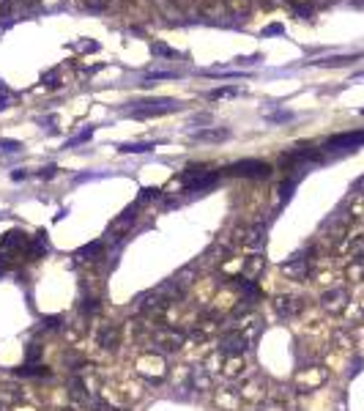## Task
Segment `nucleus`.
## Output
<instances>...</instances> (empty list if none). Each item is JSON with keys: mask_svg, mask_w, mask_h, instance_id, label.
<instances>
[{"mask_svg": "<svg viewBox=\"0 0 364 411\" xmlns=\"http://www.w3.org/2000/svg\"><path fill=\"white\" fill-rule=\"evenodd\" d=\"M170 305H173V296L161 285L143 293V296H137V313L143 315V318H161V315L170 310Z\"/></svg>", "mask_w": 364, "mask_h": 411, "instance_id": "f257e3e1", "label": "nucleus"}, {"mask_svg": "<svg viewBox=\"0 0 364 411\" xmlns=\"http://www.w3.org/2000/svg\"><path fill=\"white\" fill-rule=\"evenodd\" d=\"M186 346V334L181 329H173V326H165V329H153L151 332V348L156 354H175Z\"/></svg>", "mask_w": 364, "mask_h": 411, "instance_id": "f03ea898", "label": "nucleus"}, {"mask_svg": "<svg viewBox=\"0 0 364 411\" xmlns=\"http://www.w3.org/2000/svg\"><path fill=\"white\" fill-rule=\"evenodd\" d=\"M238 397L244 403H252V406H258V403H266L268 397H271V389H268V379L260 373H252V376H244V381H241L238 387Z\"/></svg>", "mask_w": 364, "mask_h": 411, "instance_id": "7ed1b4c3", "label": "nucleus"}, {"mask_svg": "<svg viewBox=\"0 0 364 411\" xmlns=\"http://www.w3.org/2000/svg\"><path fill=\"white\" fill-rule=\"evenodd\" d=\"M227 176H238V178H268L271 176V165L263 159H238L233 165L225 167Z\"/></svg>", "mask_w": 364, "mask_h": 411, "instance_id": "20e7f679", "label": "nucleus"}, {"mask_svg": "<svg viewBox=\"0 0 364 411\" xmlns=\"http://www.w3.org/2000/svg\"><path fill=\"white\" fill-rule=\"evenodd\" d=\"M181 110V102L173 99H159V102H137V107H132L129 116L134 118H156V116H167V113Z\"/></svg>", "mask_w": 364, "mask_h": 411, "instance_id": "39448f33", "label": "nucleus"}, {"mask_svg": "<svg viewBox=\"0 0 364 411\" xmlns=\"http://www.w3.org/2000/svg\"><path fill=\"white\" fill-rule=\"evenodd\" d=\"M326 379H329L326 367L312 365V367L299 370V376H296V387H299L301 392H315L318 387H323V384H326Z\"/></svg>", "mask_w": 364, "mask_h": 411, "instance_id": "423d86ee", "label": "nucleus"}, {"mask_svg": "<svg viewBox=\"0 0 364 411\" xmlns=\"http://www.w3.org/2000/svg\"><path fill=\"white\" fill-rule=\"evenodd\" d=\"M309 272H312V258H307V255H301V252L282 264V274L296 280V282H304L309 277Z\"/></svg>", "mask_w": 364, "mask_h": 411, "instance_id": "0eeeda50", "label": "nucleus"}, {"mask_svg": "<svg viewBox=\"0 0 364 411\" xmlns=\"http://www.w3.org/2000/svg\"><path fill=\"white\" fill-rule=\"evenodd\" d=\"M28 244H30V236L25 231H9L0 239V252L3 255H19V252L28 250Z\"/></svg>", "mask_w": 364, "mask_h": 411, "instance_id": "6e6552de", "label": "nucleus"}, {"mask_svg": "<svg viewBox=\"0 0 364 411\" xmlns=\"http://www.w3.org/2000/svg\"><path fill=\"white\" fill-rule=\"evenodd\" d=\"M320 305L326 313H334V315H340V313H345L348 305H350V296L345 288H332V291H326L323 293V299H320Z\"/></svg>", "mask_w": 364, "mask_h": 411, "instance_id": "1a4fd4ad", "label": "nucleus"}, {"mask_svg": "<svg viewBox=\"0 0 364 411\" xmlns=\"http://www.w3.org/2000/svg\"><path fill=\"white\" fill-rule=\"evenodd\" d=\"M364 145V132H348V134H334L326 143L329 151H353V148Z\"/></svg>", "mask_w": 364, "mask_h": 411, "instance_id": "9d476101", "label": "nucleus"}, {"mask_svg": "<svg viewBox=\"0 0 364 411\" xmlns=\"http://www.w3.org/2000/svg\"><path fill=\"white\" fill-rule=\"evenodd\" d=\"M249 346H252V340H249L247 338V334L244 332H241V329L238 326H235L233 329V332L230 334H227V338L225 340H222V346H219V351H225V354H244L247 351V348Z\"/></svg>", "mask_w": 364, "mask_h": 411, "instance_id": "9b49d317", "label": "nucleus"}, {"mask_svg": "<svg viewBox=\"0 0 364 411\" xmlns=\"http://www.w3.org/2000/svg\"><path fill=\"white\" fill-rule=\"evenodd\" d=\"M274 307H277V313L282 315V318H293V315H299L307 305H304V299H299V296L285 293V296H277V299H274Z\"/></svg>", "mask_w": 364, "mask_h": 411, "instance_id": "f8f14e48", "label": "nucleus"}, {"mask_svg": "<svg viewBox=\"0 0 364 411\" xmlns=\"http://www.w3.org/2000/svg\"><path fill=\"white\" fill-rule=\"evenodd\" d=\"M153 3V9H156V14L159 17H165L167 22H184L186 19V14H184V9H181L178 3H175V0H151Z\"/></svg>", "mask_w": 364, "mask_h": 411, "instance_id": "ddd939ff", "label": "nucleus"}, {"mask_svg": "<svg viewBox=\"0 0 364 411\" xmlns=\"http://www.w3.org/2000/svg\"><path fill=\"white\" fill-rule=\"evenodd\" d=\"M137 203H134L132 208H126V211L124 214H120V217L115 219V222H112V225H110V233H107V236H110V241H120V239H124V236H120V233H124L126 231V228H132V222L134 219H137Z\"/></svg>", "mask_w": 364, "mask_h": 411, "instance_id": "4468645a", "label": "nucleus"}, {"mask_svg": "<svg viewBox=\"0 0 364 411\" xmlns=\"http://www.w3.org/2000/svg\"><path fill=\"white\" fill-rule=\"evenodd\" d=\"M222 376L225 379H244L247 376V365H244V356L241 354H225V362H222Z\"/></svg>", "mask_w": 364, "mask_h": 411, "instance_id": "2eb2a0df", "label": "nucleus"}, {"mask_svg": "<svg viewBox=\"0 0 364 411\" xmlns=\"http://www.w3.org/2000/svg\"><path fill=\"white\" fill-rule=\"evenodd\" d=\"M118 334H120V332H118V326L107 321V323H102V326H99V332H96V343H99L102 348H115V346H118Z\"/></svg>", "mask_w": 364, "mask_h": 411, "instance_id": "dca6fc26", "label": "nucleus"}, {"mask_svg": "<svg viewBox=\"0 0 364 411\" xmlns=\"http://www.w3.org/2000/svg\"><path fill=\"white\" fill-rule=\"evenodd\" d=\"M189 387L194 389V392H208L211 389V373H208L206 367H192L189 370Z\"/></svg>", "mask_w": 364, "mask_h": 411, "instance_id": "f3484780", "label": "nucleus"}, {"mask_svg": "<svg viewBox=\"0 0 364 411\" xmlns=\"http://www.w3.org/2000/svg\"><path fill=\"white\" fill-rule=\"evenodd\" d=\"M44 252H47V233L38 231L36 236H30V244H28V250H25V258H28V260H38Z\"/></svg>", "mask_w": 364, "mask_h": 411, "instance_id": "a211bd4d", "label": "nucleus"}, {"mask_svg": "<svg viewBox=\"0 0 364 411\" xmlns=\"http://www.w3.org/2000/svg\"><path fill=\"white\" fill-rule=\"evenodd\" d=\"M219 181V173H203V176L192 178L189 184H186V192H203V190H211L214 184Z\"/></svg>", "mask_w": 364, "mask_h": 411, "instance_id": "6ab92c4d", "label": "nucleus"}, {"mask_svg": "<svg viewBox=\"0 0 364 411\" xmlns=\"http://www.w3.org/2000/svg\"><path fill=\"white\" fill-rule=\"evenodd\" d=\"M197 143H222V140L230 137V129H200L192 134Z\"/></svg>", "mask_w": 364, "mask_h": 411, "instance_id": "aec40b11", "label": "nucleus"}, {"mask_svg": "<svg viewBox=\"0 0 364 411\" xmlns=\"http://www.w3.org/2000/svg\"><path fill=\"white\" fill-rule=\"evenodd\" d=\"M222 6H225L227 14H233L238 19H244L252 11V0H222Z\"/></svg>", "mask_w": 364, "mask_h": 411, "instance_id": "412c9836", "label": "nucleus"}, {"mask_svg": "<svg viewBox=\"0 0 364 411\" xmlns=\"http://www.w3.org/2000/svg\"><path fill=\"white\" fill-rule=\"evenodd\" d=\"M263 266H266V258L263 255H258V252H252L249 258H244V277H258V274L263 272Z\"/></svg>", "mask_w": 364, "mask_h": 411, "instance_id": "4be33fe9", "label": "nucleus"}, {"mask_svg": "<svg viewBox=\"0 0 364 411\" xmlns=\"http://www.w3.org/2000/svg\"><path fill=\"white\" fill-rule=\"evenodd\" d=\"M238 389H233V387H225V389H217V403L222 408H235L238 406Z\"/></svg>", "mask_w": 364, "mask_h": 411, "instance_id": "5701e85b", "label": "nucleus"}, {"mask_svg": "<svg viewBox=\"0 0 364 411\" xmlns=\"http://www.w3.org/2000/svg\"><path fill=\"white\" fill-rule=\"evenodd\" d=\"M104 250V241H91L88 247H83V250H77V260H96V255H102Z\"/></svg>", "mask_w": 364, "mask_h": 411, "instance_id": "b1692460", "label": "nucleus"}, {"mask_svg": "<svg viewBox=\"0 0 364 411\" xmlns=\"http://www.w3.org/2000/svg\"><path fill=\"white\" fill-rule=\"evenodd\" d=\"M345 277L353 280V282L364 280V255H361V258H353V260H350L348 269H345Z\"/></svg>", "mask_w": 364, "mask_h": 411, "instance_id": "393cba45", "label": "nucleus"}, {"mask_svg": "<svg viewBox=\"0 0 364 411\" xmlns=\"http://www.w3.org/2000/svg\"><path fill=\"white\" fill-rule=\"evenodd\" d=\"M17 376H22V379H33V376H50V367L44 365H25V367H17Z\"/></svg>", "mask_w": 364, "mask_h": 411, "instance_id": "a878e982", "label": "nucleus"}, {"mask_svg": "<svg viewBox=\"0 0 364 411\" xmlns=\"http://www.w3.org/2000/svg\"><path fill=\"white\" fill-rule=\"evenodd\" d=\"M348 214L350 219H364V195H356L353 203L348 206Z\"/></svg>", "mask_w": 364, "mask_h": 411, "instance_id": "bb28decb", "label": "nucleus"}, {"mask_svg": "<svg viewBox=\"0 0 364 411\" xmlns=\"http://www.w3.org/2000/svg\"><path fill=\"white\" fill-rule=\"evenodd\" d=\"M296 181H299V178H285V181H282V184H279V200H282V203H288V200H291V195H293V190H296Z\"/></svg>", "mask_w": 364, "mask_h": 411, "instance_id": "cd10ccee", "label": "nucleus"}, {"mask_svg": "<svg viewBox=\"0 0 364 411\" xmlns=\"http://www.w3.org/2000/svg\"><path fill=\"white\" fill-rule=\"evenodd\" d=\"M124 154H145V151H153V143H126L120 145Z\"/></svg>", "mask_w": 364, "mask_h": 411, "instance_id": "c85d7f7f", "label": "nucleus"}, {"mask_svg": "<svg viewBox=\"0 0 364 411\" xmlns=\"http://www.w3.org/2000/svg\"><path fill=\"white\" fill-rule=\"evenodd\" d=\"M151 52L165 55V58H178V50H173V47H167V44H161V42H153L151 44Z\"/></svg>", "mask_w": 364, "mask_h": 411, "instance_id": "c756f323", "label": "nucleus"}, {"mask_svg": "<svg viewBox=\"0 0 364 411\" xmlns=\"http://www.w3.org/2000/svg\"><path fill=\"white\" fill-rule=\"evenodd\" d=\"M260 411H288V403H282L279 397H268L266 403H260Z\"/></svg>", "mask_w": 364, "mask_h": 411, "instance_id": "7c9ffc66", "label": "nucleus"}, {"mask_svg": "<svg viewBox=\"0 0 364 411\" xmlns=\"http://www.w3.org/2000/svg\"><path fill=\"white\" fill-rule=\"evenodd\" d=\"M38 356H42V346H38V343H28V351H25V359H28V365H36Z\"/></svg>", "mask_w": 364, "mask_h": 411, "instance_id": "2f4dec72", "label": "nucleus"}, {"mask_svg": "<svg viewBox=\"0 0 364 411\" xmlns=\"http://www.w3.org/2000/svg\"><path fill=\"white\" fill-rule=\"evenodd\" d=\"M227 96H238V88H217V91H211L208 93V99H227Z\"/></svg>", "mask_w": 364, "mask_h": 411, "instance_id": "473e14b6", "label": "nucleus"}, {"mask_svg": "<svg viewBox=\"0 0 364 411\" xmlns=\"http://www.w3.org/2000/svg\"><path fill=\"white\" fill-rule=\"evenodd\" d=\"M156 198H161L159 186H145V190L140 192V203H145V200H156Z\"/></svg>", "mask_w": 364, "mask_h": 411, "instance_id": "72a5a7b5", "label": "nucleus"}, {"mask_svg": "<svg viewBox=\"0 0 364 411\" xmlns=\"http://www.w3.org/2000/svg\"><path fill=\"white\" fill-rule=\"evenodd\" d=\"M173 77H178V74L175 71H151V74H145V85L153 83V80H173Z\"/></svg>", "mask_w": 364, "mask_h": 411, "instance_id": "f704fd0d", "label": "nucleus"}, {"mask_svg": "<svg viewBox=\"0 0 364 411\" xmlns=\"http://www.w3.org/2000/svg\"><path fill=\"white\" fill-rule=\"evenodd\" d=\"M79 310H83L85 315H93V313L102 310V302H99V299H88V302H83V307H79Z\"/></svg>", "mask_w": 364, "mask_h": 411, "instance_id": "c9c22d12", "label": "nucleus"}, {"mask_svg": "<svg viewBox=\"0 0 364 411\" xmlns=\"http://www.w3.org/2000/svg\"><path fill=\"white\" fill-rule=\"evenodd\" d=\"M110 3H112V0H83V6H85V9H91V11H104Z\"/></svg>", "mask_w": 364, "mask_h": 411, "instance_id": "e433bc0d", "label": "nucleus"}, {"mask_svg": "<svg viewBox=\"0 0 364 411\" xmlns=\"http://www.w3.org/2000/svg\"><path fill=\"white\" fill-rule=\"evenodd\" d=\"M203 14L206 17H222V6L219 3H206L203 6Z\"/></svg>", "mask_w": 364, "mask_h": 411, "instance_id": "4c0bfd02", "label": "nucleus"}, {"mask_svg": "<svg viewBox=\"0 0 364 411\" xmlns=\"http://www.w3.org/2000/svg\"><path fill=\"white\" fill-rule=\"evenodd\" d=\"M42 83H47V85H50V88H55V85H60V83H58V69H52V71H44Z\"/></svg>", "mask_w": 364, "mask_h": 411, "instance_id": "58836bf2", "label": "nucleus"}, {"mask_svg": "<svg viewBox=\"0 0 364 411\" xmlns=\"http://www.w3.org/2000/svg\"><path fill=\"white\" fill-rule=\"evenodd\" d=\"M0 148H3V151H19L22 143H17V140H0Z\"/></svg>", "mask_w": 364, "mask_h": 411, "instance_id": "ea45409f", "label": "nucleus"}, {"mask_svg": "<svg viewBox=\"0 0 364 411\" xmlns=\"http://www.w3.org/2000/svg\"><path fill=\"white\" fill-rule=\"evenodd\" d=\"M55 173H58V167L50 165V167H44V170H38V178H52Z\"/></svg>", "mask_w": 364, "mask_h": 411, "instance_id": "a19ab883", "label": "nucleus"}, {"mask_svg": "<svg viewBox=\"0 0 364 411\" xmlns=\"http://www.w3.org/2000/svg\"><path fill=\"white\" fill-rule=\"evenodd\" d=\"M79 50H83V52H96L99 44L96 42H83V44H79Z\"/></svg>", "mask_w": 364, "mask_h": 411, "instance_id": "79ce46f5", "label": "nucleus"}, {"mask_svg": "<svg viewBox=\"0 0 364 411\" xmlns=\"http://www.w3.org/2000/svg\"><path fill=\"white\" fill-rule=\"evenodd\" d=\"M285 28H282V25H268L266 28V36H274V33H282Z\"/></svg>", "mask_w": 364, "mask_h": 411, "instance_id": "37998d69", "label": "nucleus"}, {"mask_svg": "<svg viewBox=\"0 0 364 411\" xmlns=\"http://www.w3.org/2000/svg\"><path fill=\"white\" fill-rule=\"evenodd\" d=\"M288 118H293L291 113H277V116H271V121H288Z\"/></svg>", "mask_w": 364, "mask_h": 411, "instance_id": "c03bdc74", "label": "nucleus"}, {"mask_svg": "<svg viewBox=\"0 0 364 411\" xmlns=\"http://www.w3.org/2000/svg\"><path fill=\"white\" fill-rule=\"evenodd\" d=\"M25 176H28V173H25V170H14V173H11V178H14V181H19V178H25Z\"/></svg>", "mask_w": 364, "mask_h": 411, "instance_id": "a18cd8bd", "label": "nucleus"}, {"mask_svg": "<svg viewBox=\"0 0 364 411\" xmlns=\"http://www.w3.org/2000/svg\"><path fill=\"white\" fill-rule=\"evenodd\" d=\"M6 260H9V258H6V255H3V252H0V274H3V272H6Z\"/></svg>", "mask_w": 364, "mask_h": 411, "instance_id": "49530a36", "label": "nucleus"}, {"mask_svg": "<svg viewBox=\"0 0 364 411\" xmlns=\"http://www.w3.org/2000/svg\"><path fill=\"white\" fill-rule=\"evenodd\" d=\"M309 3H312V6H329L332 0H309Z\"/></svg>", "mask_w": 364, "mask_h": 411, "instance_id": "de8ad7c7", "label": "nucleus"}, {"mask_svg": "<svg viewBox=\"0 0 364 411\" xmlns=\"http://www.w3.org/2000/svg\"><path fill=\"white\" fill-rule=\"evenodd\" d=\"M107 411H129V408H107Z\"/></svg>", "mask_w": 364, "mask_h": 411, "instance_id": "09e8293b", "label": "nucleus"}, {"mask_svg": "<svg viewBox=\"0 0 364 411\" xmlns=\"http://www.w3.org/2000/svg\"><path fill=\"white\" fill-rule=\"evenodd\" d=\"M22 3H25V6H30V3H36V0H22Z\"/></svg>", "mask_w": 364, "mask_h": 411, "instance_id": "8fccbe9b", "label": "nucleus"}]
</instances>
